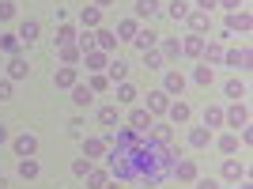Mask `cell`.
I'll return each instance as SVG.
<instances>
[{"label": "cell", "instance_id": "cell-46", "mask_svg": "<svg viewBox=\"0 0 253 189\" xmlns=\"http://www.w3.org/2000/svg\"><path fill=\"white\" fill-rule=\"evenodd\" d=\"M197 189H219V182H215V178H201V182H197Z\"/></svg>", "mask_w": 253, "mask_h": 189}, {"label": "cell", "instance_id": "cell-7", "mask_svg": "<svg viewBox=\"0 0 253 189\" xmlns=\"http://www.w3.org/2000/svg\"><path fill=\"white\" fill-rule=\"evenodd\" d=\"M8 76H11V80H23V76H27V61H23L19 53H11V61H8Z\"/></svg>", "mask_w": 253, "mask_h": 189}, {"label": "cell", "instance_id": "cell-24", "mask_svg": "<svg viewBox=\"0 0 253 189\" xmlns=\"http://www.w3.org/2000/svg\"><path fill=\"white\" fill-rule=\"evenodd\" d=\"M125 76H128V64L125 61H114V64H110V80H114V84H121Z\"/></svg>", "mask_w": 253, "mask_h": 189}, {"label": "cell", "instance_id": "cell-18", "mask_svg": "<svg viewBox=\"0 0 253 189\" xmlns=\"http://www.w3.org/2000/svg\"><path fill=\"white\" fill-rule=\"evenodd\" d=\"M193 80H197L201 87H208L211 84V64H197V68H193Z\"/></svg>", "mask_w": 253, "mask_h": 189}, {"label": "cell", "instance_id": "cell-19", "mask_svg": "<svg viewBox=\"0 0 253 189\" xmlns=\"http://www.w3.org/2000/svg\"><path fill=\"white\" fill-rule=\"evenodd\" d=\"M117 38L132 42V38H136V19H125V23H121V27H117Z\"/></svg>", "mask_w": 253, "mask_h": 189}, {"label": "cell", "instance_id": "cell-21", "mask_svg": "<svg viewBox=\"0 0 253 189\" xmlns=\"http://www.w3.org/2000/svg\"><path fill=\"white\" fill-rule=\"evenodd\" d=\"M170 110V121H189V106L185 102H174V106H167Z\"/></svg>", "mask_w": 253, "mask_h": 189}, {"label": "cell", "instance_id": "cell-35", "mask_svg": "<svg viewBox=\"0 0 253 189\" xmlns=\"http://www.w3.org/2000/svg\"><path fill=\"white\" fill-rule=\"evenodd\" d=\"M227 94H231L234 102H238V98H242V94H246V84H238V80H231V84H227Z\"/></svg>", "mask_w": 253, "mask_h": 189}, {"label": "cell", "instance_id": "cell-20", "mask_svg": "<svg viewBox=\"0 0 253 189\" xmlns=\"http://www.w3.org/2000/svg\"><path fill=\"white\" fill-rule=\"evenodd\" d=\"M102 68H106V57L91 49V53H87V72H102Z\"/></svg>", "mask_w": 253, "mask_h": 189}, {"label": "cell", "instance_id": "cell-23", "mask_svg": "<svg viewBox=\"0 0 253 189\" xmlns=\"http://www.w3.org/2000/svg\"><path fill=\"white\" fill-rule=\"evenodd\" d=\"M98 121H102L106 129H114L117 125V110H114V106H102V110H98Z\"/></svg>", "mask_w": 253, "mask_h": 189}, {"label": "cell", "instance_id": "cell-47", "mask_svg": "<svg viewBox=\"0 0 253 189\" xmlns=\"http://www.w3.org/2000/svg\"><path fill=\"white\" fill-rule=\"evenodd\" d=\"M0 98H11V84H8V80L0 84Z\"/></svg>", "mask_w": 253, "mask_h": 189}, {"label": "cell", "instance_id": "cell-49", "mask_svg": "<svg viewBox=\"0 0 253 189\" xmlns=\"http://www.w3.org/2000/svg\"><path fill=\"white\" fill-rule=\"evenodd\" d=\"M110 4H114V0H95V8H110Z\"/></svg>", "mask_w": 253, "mask_h": 189}, {"label": "cell", "instance_id": "cell-9", "mask_svg": "<svg viewBox=\"0 0 253 189\" xmlns=\"http://www.w3.org/2000/svg\"><path fill=\"white\" fill-rule=\"evenodd\" d=\"M91 98H95V91H91L87 84H76V87H72V102H76V106H87Z\"/></svg>", "mask_w": 253, "mask_h": 189}, {"label": "cell", "instance_id": "cell-27", "mask_svg": "<svg viewBox=\"0 0 253 189\" xmlns=\"http://www.w3.org/2000/svg\"><path fill=\"white\" fill-rule=\"evenodd\" d=\"M132 42H136V49H144V53H148L151 46H155V34H151V31H144V34H136Z\"/></svg>", "mask_w": 253, "mask_h": 189}, {"label": "cell", "instance_id": "cell-5", "mask_svg": "<svg viewBox=\"0 0 253 189\" xmlns=\"http://www.w3.org/2000/svg\"><path fill=\"white\" fill-rule=\"evenodd\" d=\"M223 57H227L231 68H250V49H231V53H223Z\"/></svg>", "mask_w": 253, "mask_h": 189}, {"label": "cell", "instance_id": "cell-17", "mask_svg": "<svg viewBox=\"0 0 253 189\" xmlns=\"http://www.w3.org/2000/svg\"><path fill=\"white\" fill-rule=\"evenodd\" d=\"M159 11V0H136V15L140 19H148V15H155Z\"/></svg>", "mask_w": 253, "mask_h": 189}, {"label": "cell", "instance_id": "cell-8", "mask_svg": "<svg viewBox=\"0 0 253 189\" xmlns=\"http://www.w3.org/2000/svg\"><path fill=\"white\" fill-rule=\"evenodd\" d=\"M167 91H151V98H148V114H163L167 110Z\"/></svg>", "mask_w": 253, "mask_h": 189}, {"label": "cell", "instance_id": "cell-42", "mask_svg": "<svg viewBox=\"0 0 253 189\" xmlns=\"http://www.w3.org/2000/svg\"><path fill=\"white\" fill-rule=\"evenodd\" d=\"M87 87H91V91H106V87H110V80H106V76H95Z\"/></svg>", "mask_w": 253, "mask_h": 189}, {"label": "cell", "instance_id": "cell-22", "mask_svg": "<svg viewBox=\"0 0 253 189\" xmlns=\"http://www.w3.org/2000/svg\"><path fill=\"white\" fill-rule=\"evenodd\" d=\"M19 178H38V163L34 159H19Z\"/></svg>", "mask_w": 253, "mask_h": 189}, {"label": "cell", "instance_id": "cell-15", "mask_svg": "<svg viewBox=\"0 0 253 189\" xmlns=\"http://www.w3.org/2000/svg\"><path fill=\"white\" fill-rule=\"evenodd\" d=\"M189 23H193V31H197V34H204V31H208V27H211L208 11H193V15H189Z\"/></svg>", "mask_w": 253, "mask_h": 189}, {"label": "cell", "instance_id": "cell-41", "mask_svg": "<svg viewBox=\"0 0 253 189\" xmlns=\"http://www.w3.org/2000/svg\"><path fill=\"white\" fill-rule=\"evenodd\" d=\"M15 15V4L11 0H0V19H11Z\"/></svg>", "mask_w": 253, "mask_h": 189}, {"label": "cell", "instance_id": "cell-30", "mask_svg": "<svg viewBox=\"0 0 253 189\" xmlns=\"http://www.w3.org/2000/svg\"><path fill=\"white\" fill-rule=\"evenodd\" d=\"M98 46H102V49H114V46H117V34L114 31H98Z\"/></svg>", "mask_w": 253, "mask_h": 189}, {"label": "cell", "instance_id": "cell-39", "mask_svg": "<svg viewBox=\"0 0 253 189\" xmlns=\"http://www.w3.org/2000/svg\"><path fill=\"white\" fill-rule=\"evenodd\" d=\"M72 38H76V31H72V27H61V31H57V42H61V46H68Z\"/></svg>", "mask_w": 253, "mask_h": 189}, {"label": "cell", "instance_id": "cell-48", "mask_svg": "<svg viewBox=\"0 0 253 189\" xmlns=\"http://www.w3.org/2000/svg\"><path fill=\"white\" fill-rule=\"evenodd\" d=\"M197 4H201V11H211V8H215V0H197Z\"/></svg>", "mask_w": 253, "mask_h": 189}, {"label": "cell", "instance_id": "cell-29", "mask_svg": "<svg viewBox=\"0 0 253 189\" xmlns=\"http://www.w3.org/2000/svg\"><path fill=\"white\" fill-rule=\"evenodd\" d=\"M219 121H223V110H215V106H208V110H204V125H219Z\"/></svg>", "mask_w": 253, "mask_h": 189}, {"label": "cell", "instance_id": "cell-36", "mask_svg": "<svg viewBox=\"0 0 253 189\" xmlns=\"http://www.w3.org/2000/svg\"><path fill=\"white\" fill-rule=\"evenodd\" d=\"M0 49L15 53V49H19V38H15V34H4V38H0Z\"/></svg>", "mask_w": 253, "mask_h": 189}, {"label": "cell", "instance_id": "cell-40", "mask_svg": "<svg viewBox=\"0 0 253 189\" xmlns=\"http://www.w3.org/2000/svg\"><path fill=\"white\" fill-rule=\"evenodd\" d=\"M163 53H167V57H178V53H181L178 38H167V46H163Z\"/></svg>", "mask_w": 253, "mask_h": 189}, {"label": "cell", "instance_id": "cell-34", "mask_svg": "<svg viewBox=\"0 0 253 189\" xmlns=\"http://www.w3.org/2000/svg\"><path fill=\"white\" fill-rule=\"evenodd\" d=\"M163 64H167V57H163V53H155V49H148V68H163Z\"/></svg>", "mask_w": 253, "mask_h": 189}, {"label": "cell", "instance_id": "cell-25", "mask_svg": "<svg viewBox=\"0 0 253 189\" xmlns=\"http://www.w3.org/2000/svg\"><path fill=\"white\" fill-rule=\"evenodd\" d=\"M106 186V170H87V189H102Z\"/></svg>", "mask_w": 253, "mask_h": 189}, {"label": "cell", "instance_id": "cell-12", "mask_svg": "<svg viewBox=\"0 0 253 189\" xmlns=\"http://www.w3.org/2000/svg\"><path fill=\"white\" fill-rule=\"evenodd\" d=\"M53 84H57V87H76V68H72V64L61 68V72L53 76Z\"/></svg>", "mask_w": 253, "mask_h": 189}, {"label": "cell", "instance_id": "cell-51", "mask_svg": "<svg viewBox=\"0 0 253 189\" xmlns=\"http://www.w3.org/2000/svg\"><path fill=\"white\" fill-rule=\"evenodd\" d=\"M110 189H121V186H117V182H114V186H110Z\"/></svg>", "mask_w": 253, "mask_h": 189}, {"label": "cell", "instance_id": "cell-10", "mask_svg": "<svg viewBox=\"0 0 253 189\" xmlns=\"http://www.w3.org/2000/svg\"><path fill=\"white\" fill-rule=\"evenodd\" d=\"M223 178H227V182H238V178H246V170L238 167V159H227V163H223Z\"/></svg>", "mask_w": 253, "mask_h": 189}, {"label": "cell", "instance_id": "cell-3", "mask_svg": "<svg viewBox=\"0 0 253 189\" xmlns=\"http://www.w3.org/2000/svg\"><path fill=\"white\" fill-rule=\"evenodd\" d=\"M163 91H167V94H181V91H185V76H181V72H167V76H163Z\"/></svg>", "mask_w": 253, "mask_h": 189}, {"label": "cell", "instance_id": "cell-11", "mask_svg": "<svg viewBox=\"0 0 253 189\" xmlns=\"http://www.w3.org/2000/svg\"><path fill=\"white\" fill-rule=\"evenodd\" d=\"M19 42H27V46L38 42V23H34V19H27V23L19 27Z\"/></svg>", "mask_w": 253, "mask_h": 189}, {"label": "cell", "instance_id": "cell-44", "mask_svg": "<svg viewBox=\"0 0 253 189\" xmlns=\"http://www.w3.org/2000/svg\"><path fill=\"white\" fill-rule=\"evenodd\" d=\"M215 4H223V8H227V11H238V8H242V4H246V0H215Z\"/></svg>", "mask_w": 253, "mask_h": 189}, {"label": "cell", "instance_id": "cell-38", "mask_svg": "<svg viewBox=\"0 0 253 189\" xmlns=\"http://www.w3.org/2000/svg\"><path fill=\"white\" fill-rule=\"evenodd\" d=\"M61 61H64V64H76V61H80V49H72V46H64V49H61Z\"/></svg>", "mask_w": 253, "mask_h": 189}, {"label": "cell", "instance_id": "cell-1", "mask_svg": "<svg viewBox=\"0 0 253 189\" xmlns=\"http://www.w3.org/2000/svg\"><path fill=\"white\" fill-rule=\"evenodd\" d=\"M11 147H15V155H19V159H31L34 151H38V140H34L31 133H23V137L11 140Z\"/></svg>", "mask_w": 253, "mask_h": 189}, {"label": "cell", "instance_id": "cell-16", "mask_svg": "<svg viewBox=\"0 0 253 189\" xmlns=\"http://www.w3.org/2000/svg\"><path fill=\"white\" fill-rule=\"evenodd\" d=\"M181 53H189V57H201V53H204V38H201V34H193L189 42L181 46Z\"/></svg>", "mask_w": 253, "mask_h": 189}, {"label": "cell", "instance_id": "cell-2", "mask_svg": "<svg viewBox=\"0 0 253 189\" xmlns=\"http://www.w3.org/2000/svg\"><path fill=\"white\" fill-rule=\"evenodd\" d=\"M151 125H155V117H151L148 110H132V114H128V129H136V133H148Z\"/></svg>", "mask_w": 253, "mask_h": 189}, {"label": "cell", "instance_id": "cell-43", "mask_svg": "<svg viewBox=\"0 0 253 189\" xmlns=\"http://www.w3.org/2000/svg\"><path fill=\"white\" fill-rule=\"evenodd\" d=\"M219 147H223V151H227V155H231L234 147H238V140H234V137H223V140H219Z\"/></svg>", "mask_w": 253, "mask_h": 189}, {"label": "cell", "instance_id": "cell-32", "mask_svg": "<svg viewBox=\"0 0 253 189\" xmlns=\"http://www.w3.org/2000/svg\"><path fill=\"white\" fill-rule=\"evenodd\" d=\"M117 98H121V102H132V98H136V87H132V84H121V87H117Z\"/></svg>", "mask_w": 253, "mask_h": 189}, {"label": "cell", "instance_id": "cell-45", "mask_svg": "<svg viewBox=\"0 0 253 189\" xmlns=\"http://www.w3.org/2000/svg\"><path fill=\"white\" fill-rule=\"evenodd\" d=\"M91 46H95V38H91V34H84V38H80V53H91Z\"/></svg>", "mask_w": 253, "mask_h": 189}, {"label": "cell", "instance_id": "cell-13", "mask_svg": "<svg viewBox=\"0 0 253 189\" xmlns=\"http://www.w3.org/2000/svg\"><path fill=\"white\" fill-rule=\"evenodd\" d=\"M102 151H106V140H95V137L84 140V155H87V159H98Z\"/></svg>", "mask_w": 253, "mask_h": 189}, {"label": "cell", "instance_id": "cell-53", "mask_svg": "<svg viewBox=\"0 0 253 189\" xmlns=\"http://www.w3.org/2000/svg\"><path fill=\"white\" fill-rule=\"evenodd\" d=\"M0 189H4V186H0Z\"/></svg>", "mask_w": 253, "mask_h": 189}, {"label": "cell", "instance_id": "cell-52", "mask_svg": "<svg viewBox=\"0 0 253 189\" xmlns=\"http://www.w3.org/2000/svg\"><path fill=\"white\" fill-rule=\"evenodd\" d=\"M0 186H4V178H0Z\"/></svg>", "mask_w": 253, "mask_h": 189}, {"label": "cell", "instance_id": "cell-28", "mask_svg": "<svg viewBox=\"0 0 253 189\" xmlns=\"http://www.w3.org/2000/svg\"><path fill=\"white\" fill-rule=\"evenodd\" d=\"M80 19L87 23V27H98V19H102V8H84V15Z\"/></svg>", "mask_w": 253, "mask_h": 189}, {"label": "cell", "instance_id": "cell-37", "mask_svg": "<svg viewBox=\"0 0 253 189\" xmlns=\"http://www.w3.org/2000/svg\"><path fill=\"white\" fill-rule=\"evenodd\" d=\"M87 170H91L87 159H76V163H72V174H76V178H87Z\"/></svg>", "mask_w": 253, "mask_h": 189}, {"label": "cell", "instance_id": "cell-14", "mask_svg": "<svg viewBox=\"0 0 253 189\" xmlns=\"http://www.w3.org/2000/svg\"><path fill=\"white\" fill-rule=\"evenodd\" d=\"M208 140H211V129H204V125H197V129L189 133V144H193V147H204Z\"/></svg>", "mask_w": 253, "mask_h": 189}, {"label": "cell", "instance_id": "cell-50", "mask_svg": "<svg viewBox=\"0 0 253 189\" xmlns=\"http://www.w3.org/2000/svg\"><path fill=\"white\" fill-rule=\"evenodd\" d=\"M4 140H8V129H4V125H0V144H4Z\"/></svg>", "mask_w": 253, "mask_h": 189}, {"label": "cell", "instance_id": "cell-26", "mask_svg": "<svg viewBox=\"0 0 253 189\" xmlns=\"http://www.w3.org/2000/svg\"><path fill=\"white\" fill-rule=\"evenodd\" d=\"M174 170H178V178H197V167H193L189 159H181V163H174Z\"/></svg>", "mask_w": 253, "mask_h": 189}, {"label": "cell", "instance_id": "cell-33", "mask_svg": "<svg viewBox=\"0 0 253 189\" xmlns=\"http://www.w3.org/2000/svg\"><path fill=\"white\" fill-rule=\"evenodd\" d=\"M215 61H223V49L219 46H208L204 49V64H215Z\"/></svg>", "mask_w": 253, "mask_h": 189}, {"label": "cell", "instance_id": "cell-31", "mask_svg": "<svg viewBox=\"0 0 253 189\" xmlns=\"http://www.w3.org/2000/svg\"><path fill=\"white\" fill-rule=\"evenodd\" d=\"M170 19H185V15H189V8H185V4H181V0H174V4H170Z\"/></svg>", "mask_w": 253, "mask_h": 189}, {"label": "cell", "instance_id": "cell-6", "mask_svg": "<svg viewBox=\"0 0 253 189\" xmlns=\"http://www.w3.org/2000/svg\"><path fill=\"white\" fill-rule=\"evenodd\" d=\"M227 121H231V129H246V121H250L246 106H231V110H227Z\"/></svg>", "mask_w": 253, "mask_h": 189}, {"label": "cell", "instance_id": "cell-4", "mask_svg": "<svg viewBox=\"0 0 253 189\" xmlns=\"http://www.w3.org/2000/svg\"><path fill=\"white\" fill-rule=\"evenodd\" d=\"M227 31H250V11H231V19H227Z\"/></svg>", "mask_w": 253, "mask_h": 189}]
</instances>
